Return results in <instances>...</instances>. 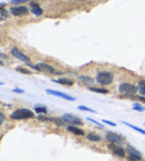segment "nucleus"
I'll use <instances>...</instances> for the list:
<instances>
[{
    "instance_id": "nucleus-1",
    "label": "nucleus",
    "mask_w": 145,
    "mask_h": 161,
    "mask_svg": "<svg viewBox=\"0 0 145 161\" xmlns=\"http://www.w3.org/2000/svg\"><path fill=\"white\" fill-rule=\"evenodd\" d=\"M35 115L31 110L26 109V108H21V109H17L15 110L11 115H10V118L15 120H23V119H29V118H34Z\"/></svg>"
},
{
    "instance_id": "nucleus-2",
    "label": "nucleus",
    "mask_w": 145,
    "mask_h": 161,
    "mask_svg": "<svg viewBox=\"0 0 145 161\" xmlns=\"http://www.w3.org/2000/svg\"><path fill=\"white\" fill-rule=\"evenodd\" d=\"M114 76L112 72H108V71H100L98 74H96V81L98 84H103V86H108L113 82Z\"/></svg>"
},
{
    "instance_id": "nucleus-3",
    "label": "nucleus",
    "mask_w": 145,
    "mask_h": 161,
    "mask_svg": "<svg viewBox=\"0 0 145 161\" xmlns=\"http://www.w3.org/2000/svg\"><path fill=\"white\" fill-rule=\"evenodd\" d=\"M139 91V88H136L134 84H119V92L124 97H133L135 96L136 92Z\"/></svg>"
},
{
    "instance_id": "nucleus-4",
    "label": "nucleus",
    "mask_w": 145,
    "mask_h": 161,
    "mask_svg": "<svg viewBox=\"0 0 145 161\" xmlns=\"http://www.w3.org/2000/svg\"><path fill=\"white\" fill-rule=\"evenodd\" d=\"M11 56H13V58H16V59H18V60H20V61H23L24 63H26V64H28V66H30V67H32L31 64H30V59H29L24 52L20 51L19 49H17L16 47H13V48L11 49Z\"/></svg>"
},
{
    "instance_id": "nucleus-5",
    "label": "nucleus",
    "mask_w": 145,
    "mask_h": 161,
    "mask_svg": "<svg viewBox=\"0 0 145 161\" xmlns=\"http://www.w3.org/2000/svg\"><path fill=\"white\" fill-rule=\"evenodd\" d=\"M61 119L64 120L65 122L68 123V125H71V126H83V121H82L78 117L73 116V115H68V113H65L63 115Z\"/></svg>"
},
{
    "instance_id": "nucleus-6",
    "label": "nucleus",
    "mask_w": 145,
    "mask_h": 161,
    "mask_svg": "<svg viewBox=\"0 0 145 161\" xmlns=\"http://www.w3.org/2000/svg\"><path fill=\"white\" fill-rule=\"evenodd\" d=\"M108 149L113 152L114 155L118 156L121 158H124V157H125V153H126L125 149H123L122 147L119 145H117V143H112V142H111L110 145H108Z\"/></svg>"
},
{
    "instance_id": "nucleus-7",
    "label": "nucleus",
    "mask_w": 145,
    "mask_h": 161,
    "mask_svg": "<svg viewBox=\"0 0 145 161\" xmlns=\"http://www.w3.org/2000/svg\"><path fill=\"white\" fill-rule=\"evenodd\" d=\"M34 69H36V70L38 71H42V72H47V74H56L55 68L47 63H44V62H39L36 66H34Z\"/></svg>"
},
{
    "instance_id": "nucleus-8",
    "label": "nucleus",
    "mask_w": 145,
    "mask_h": 161,
    "mask_svg": "<svg viewBox=\"0 0 145 161\" xmlns=\"http://www.w3.org/2000/svg\"><path fill=\"white\" fill-rule=\"evenodd\" d=\"M10 13L16 17H20V16H24L28 12V8L25 6H17V7H11L10 8Z\"/></svg>"
},
{
    "instance_id": "nucleus-9",
    "label": "nucleus",
    "mask_w": 145,
    "mask_h": 161,
    "mask_svg": "<svg viewBox=\"0 0 145 161\" xmlns=\"http://www.w3.org/2000/svg\"><path fill=\"white\" fill-rule=\"evenodd\" d=\"M105 138H106L110 142H112V143H117V145H121L122 141L124 140L123 137H121V135H117V133H114V132H107L106 135H105Z\"/></svg>"
},
{
    "instance_id": "nucleus-10",
    "label": "nucleus",
    "mask_w": 145,
    "mask_h": 161,
    "mask_svg": "<svg viewBox=\"0 0 145 161\" xmlns=\"http://www.w3.org/2000/svg\"><path fill=\"white\" fill-rule=\"evenodd\" d=\"M125 151L129 153V157H132L134 159H142V155L139 150H136L134 147H132L131 145H126L125 147Z\"/></svg>"
},
{
    "instance_id": "nucleus-11",
    "label": "nucleus",
    "mask_w": 145,
    "mask_h": 161,
    "mask_svg": "<svg viewBox=\"0 0 145 161\" xmlns=\"http://www.w3.org/2000/svg\"><path fill=\"white\" fill-rule=\"evenodd\" d=\"M46 92L49 94H53V96H56V97H60L63 99H66V100H69V101H74L75 98L71 96H68V94H64V92H59V91H54V90H50V89H46Z\"/></svg>"
},
{
    "instance_id": "nucleus-12",
    "label": "nucleus",
    "mask_w": 145,
    "mask_h": 161,
    "mask_svg": "<svg viewBox=\"0 0 145 161\" xmlns=\"http://www.w3.org/2000/svg\"><path fill=\"white\" fill-rule=\"evenodd\" d=\"M30 11H31L35 16L39 17V16H42V12H44V10L42 9V7L39 6L38 3H36V2H31L30 3Z\"/></svg>"
},
{
    "instance_id": "nucleus-13",
    "label": "nucleus",
    "mask_w": 145,
    "mask_h": 161,
    "mask_svg": "<svg viewBox=\"0 0 145 161\" xmlns=\"http://www.w3.org/2000/svg\"><path fill=\"white\" fill-rule=\"evenodd\" d=\"M78 79H79V81H82L83 84H86V86H92V84H95V80H94L93 78L88 77V76H79Z\"/></svg>"
},
{
    "instance_id": "nucleus-14",
    "label": "nucleus",
    "mask_w": 145,
    "mask_h": 161,
    "mask_svg": "<svg viewBox=\"0 0 145 161\" xmlns=\"http://www.w3.org/2000/svg\"><path fill=\"white\" fill-rule=\"evenodd\" d=\"M86 138H87V140H89V141H92V142H98L102 140V137H100V135L95 133V132L88 133V135H86Z\"/></svg>"
},
{
    "instance_id": "nucleus-15",
    "label": "nucleus",
    "mask_w": 145,
    "mask_h": 161,
    "mask_svg": "<svg viewBox=\"0 0 145 161\" xmlns=\"http://www.w3.org/2000/svg\"><path fill=\"white\" fill-rule=\"evenodd\" d=\"M67 130H68V131L73 132L74 135H85V132L83 131L82 129L77 128L76 126H68L67 127Z\"/></svg>"
},
{
    "instance_id": "nucleus-16",
    "label": "nucleus",
    "mask_w": 145,
    "mask_h": 161,
    "mask_svg": "<svg viewBox=\"0 0 145 161\" xmlns=\"http://www.w3.org/2000/svg\"><path fill=\"white\" fill-rule=\"evenodd\" d=\"M55 82L59 84H64V86H73L74 84V81L71 80V79H65V78H59L58 80H55Z\"/></svg>"
},
{
    "instance_id": "nucleus-17",
    "label": "nucleus",
    "mask_w": 145,
    "mask_h": 161,
    "mask_svg": "<svg viewBox=\"0 0 145 161\" xmlns=\"http://www.w3.org/2000/svg\"><path fill=\"white\" fill-rule=\"evenodd\" d=\"M139 91H140V94H142L143 97H145V80H141L139 82Z\"/></svg>"
},
{
    "instance_id": "nucleus-18",
    "label": "nucleus",
    "mask_w": 145,
    "mask_h": 161,
    "mask_svg": "<svg viewBox=\"0 0 145 161\" xmlns=\"http://www.w3.org/2000/svg\"><path fill=\"white\" fill-rule=\"evenodd\" d=\"M90 91L93 92H97V94H108V90L107 89H103V88H90Z\"/></svg>"
},
{
    "instance_id": "nucleus-19",
    "label": "nucleus",
    "mask_w": 145,
    "mask_h": 161,
    "mask_svg": "<svg viewBox=\"0 0 145 161\" xmlns=\"http://www.w3.org/2000/svg\"><path fill=\"white\" fill-rule=\"evenodd\" d=\"M35 111L39 113H47V108L45 106H39V104H36L35 106Z\"/></svg>"
},
{
    "instance_id": "nucleus-20",
    "label": "nucleus",
    "mask_w": 145,
    "mask_h": 161,
    "mask_svg": "<svg viewBox=\"0 0 145 161\" xmlns=\"http://www.w3.org/2000/svg\"><path fill=\"white\" fill-rule=\"evenodd\" d=\"M123 123H124V125H126V126H129V128L134 129V130H135V131L140 132V133H142V135H145V130H143V129H140V128H137V127L133 126V125H131V123H127V122H123Z\"/></svg>"
},
{
    "instance_id": "nucleus-21",
    "label": "nucleus",
    "mask_w": 145,
    "mask_h": 161,
    "mask_svg": "<svg viewBox=\"0 0 145 161\" xmlns=\"http://www.w3.org/2000/svg\"><path fill=\"white\" fill-rule=\"evenodd\" d=\"M8 18V12H7V10L1 7V10H0V19L1 20H6Z\"/></svg>"
},
{
    "instance_id": "nucleus-22",
    "label": "nucleus",
    "mask_w": 145,
    "mask_h": 161,
    "mask_svg": "<svg viewBox=\"0 0 145 161\" xmlns=\"http://www.w3.org/2000/svg\"><path fill=\"white\" fill-rule=\"evenodd\" d=\"M16 70L18 71V72H21V74H31V72H30L29 70H27V69H24V68H21V67H17Z\"/></svg>"
},
{
    "instance_id": "nucleus-23",
    "label": "nucleus",
    "mask_w": 145,
    "mask_h": 161,
    "mask_svg": "<svg viewBox=\"0 0 145 161\" xmlns=\"http://www.w3.org/2000/svg\"><path fill=\"white\" fill-rule=\"evenodd\" d=\"M78 109L79 110H82V111H88V112H95V110H93V109H89V108H87V107H85V106H79L78 107Z\"/></svg>"
},
{
    "instance_id": "nucleus-24",
    "label": "nucleus",
    "mask_w": 145,
    "mask_h": 161,
    "mask_svg": "<svg viewBox=\"0 0 145 161\" xmlns=\"http://www.w3.org/2000/svg\"><path fill=\"white\" fill-rule=\"evenodd\" d=\"M133 109L135 110V111H141V112H142V111H144V110H145V108H143V107H141L140 104L135 103V104H134V108H133Z\"/></svg>"
},
{
    "instance_id": "nucleus-25",
    "label": "nucleus",
    "mask_w": 145,
    "mask_h": 161,
    "mask_svg": "<svg viewBox=\"0 0 145 161\" xmlns=\"http://www.w3.org/2000/svg\"><path fill=\"white\" fill-rule=\"evenodd\" d=\"M26 1H28V0H13V1H11V3H13V5H18V3L26 2Z\"/></svg>"
},
{
    "instance_id": "nucleus-26",
    "label": "nucleus",
    "mask_w": 145,
    "mask_h": 161,
    "mask_svg": "<svg viewBox=\"0 0 145 161\" xmlns=\"http://www.w3.org/2000/svg\"><path fill=\"white\" fill-rule=\"evenodd\" d=\"M37 118H38V120H42V121H49V120H52V119H49V118H46L45 116H42V115L39 117H37Z\"/></svg>"
},
{
    "instance_id": "nucleus-27",
    "label": "nucleus",
    "mask_w": 145,
    "mask_h": 161,
    "mask_svg": "<svg viewBox=\"0 0 145 161\" xmlns=\"http://www.w3.org/2000/svg\"><path fill=\"white\" fill-rule=\"evenodd\" d=\"M103 122L104 123H107V125H110V126H116V123L112 122V121H110V120H103Z\"/></svg>"
},
{
    "instance_id": "nucleus-28",
    "label": "nucleus",
    "mask_w": 145,
    "mask_h": 161,
    "mask_svg": "<svg viewBox=\"0 0 145 161\" xmlns=\"http://www.w3.org/2000/svg\"><path fill=\"white\" fill-rule=\"evenodd\" d=\"M5 121V115L2 112H0V125H2Z\"/></svg>"
},
{
    "instance_id": "nucleus-29",
    "label": "nucleus",
    "mask_w": 145,
    "mask_h": 161,
    "mask_svg": "<svg viewBox=\"0 0 145 161\" xmlns=\"http://www.w3.org/2000/svg\"><path fill=\"white\" fill-rule=\"evenodd\" d=\"M88 120H89V121H92V122H94L95 125H96V126H100V128H103V126H102L100 122H97V121H95V120H93V119H90V118H88Z\"/></svg>"
},
{
    "instance_id": "nucleus-30",
    "label": "nucleus",
    "mask_w": 145,
    "mask_h": 161,
    "mask_svg": "<svg viewBox=\"0 0 145 161\" xmlns=\"http://www.w3.org/2000/svg\"><path fill=\"white\" fill-rule=\"evenodd\" d=\"M127 161H143V159H134L132 157H129L127 158Z\"/></svg>"
},
{
    "instance_id": "nucleus-31",
    "label": "nucleus",
    "mask_w": 145,
    "mask_h": 161,
    "mask_svg": "<svg viewBox=\"0 0 145 161\" xmlns=\"http://www.w3.org/2000/svg\"><path fill=\"white\" fill-rule=\"evenodd\" d=\"M13 92H17V94H24V90H21V89H15Z\"/></svg>"
},
{
    "instance_id": "nucleus-32",
    "label": "nucleus",
    "mask_w": 145,
    "mask_h": 161,
    "mask_svg": "<svg viewBox=\"0 0 145 161\" xmlns=\"http://www.w3.org/2000/svg\"><path fill=\"white\" fill-rule=\"evenodd\" d=\"M140 99H141V100H142V101H144V102H145V97H141Z\"/></svg>"
},
{
    "instance_id": "nucleus-33",
    "label": "nucleus",
    "mask_w": 145,
    "mask_h": 161,
    "mask_svg": "<svg viewBox=\"0 0 145 161\" xmlns=\"http://www.w3.org/2000/svg\"><path fill=\"white\" fill-rule=\"evenodd\" d=\"M75 1H84V0H75Z\"/></svg>"
}]
</instances>
